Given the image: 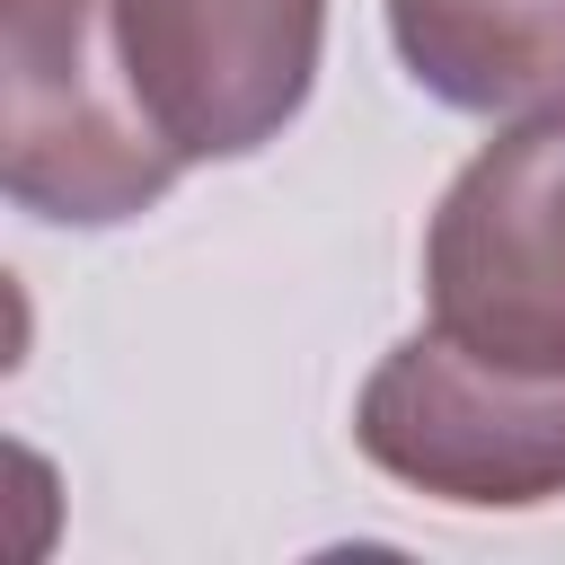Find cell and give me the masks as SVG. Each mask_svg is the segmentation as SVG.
Returning <instances> with one entry per match:
<instances>
[{
	"mask_svg": "<svg viewBox=\"0 0 565 565\" xmlns=\"http://www.w3.org/2000/svg\"><path fill=\"white\" fill-rule=\"evenodd\" d=\"M0 185L18 212L115 230L185 177L132 97L115 0H0Z\"/></svg>",
	"mask_w": 565,
	"mask_h": 565,
	"instance_id": "6da1fadb",
	"label": "cell"
},
{
	"mask_svg": "<svg viewBox=\"0 0 565 565\" xmlns=\"http://www.w3.org/2000/svg\"><path fill=\"white\" fill-rule=\"evenodd\" d=\"M388 44L450 115H521L565 97V0H388Z\"/></svg>",
	"mask_w": 565,
	"mask_h": 565,
	"instance_id": "5b68a950",
	"label": "cell"
},
{
	"mask_svg": "<svg viewBox=\"0 0 565 565\" xmlns=\"http://www.w3.org/2000/svg\"><path fill=\"white\" fill-rule=\"evenodd\" d=\"M353 441L406 494L530 512L565 494V362H503L433 318L388 344L353 397Z\"/></svg>",
	"mask_w": 565,
	"mask_h": 565,
	"instance_id": "7a4b0ae2",
	"label": "cell"
},
{
	"mask_svg": "<svg viewBox=\"0 0 565 565\" xmlns=\"http://www.w3.org/2000/svg\"><path fill=\"white\" fill-rule=\"evenodd\" d=\"M115 53L185 168L247 159L318 88L327 0H115Z\"/></svg>",
	"mask_w": 565,
	"mask_h": 565,
	"instance_id": "277c9868",
	"label": "cell"
},
{
	"mask_svg": "<svg viewBox=\"0 0 565 565\" xmlns=\"http://www.w3.org/2000/svg\"><path fill=\"white\" fill-rule=\"evenodd\" d=\"M433 327L503 353L565 362V97L521 106L433 203L424 230Z\"/></svg>",
	"mask_w": 565,
	"mask_h": 565,
	"instance_id": "3957f363",
	"label": "cell"
}]
</instances>
